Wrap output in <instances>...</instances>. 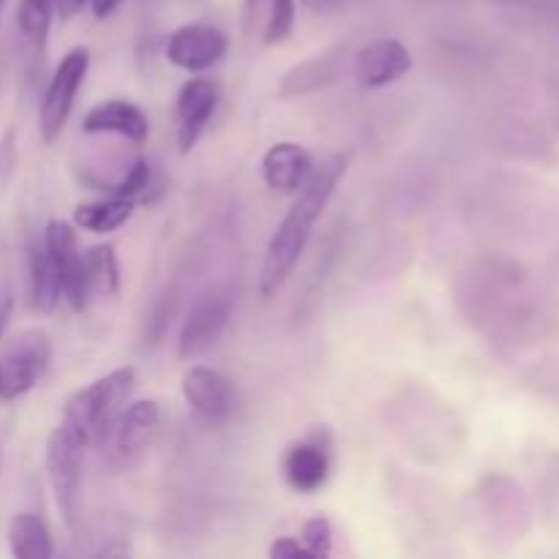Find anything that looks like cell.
Instances as JSON below:
<instances>
[{"label":"cell","instance_id":"24","mask_svg":"<svg viewBox=\"0 0 559 559\" xmlns=\"http://www.w3.org/2000/svg\"><path fill=\"white\" fill-rule=\"evenodd\" d=\"M300 544L311 551V557L322 559L331 557L333 551V524L325 516H314L304 524L300 533Z\"/></svg>","mask_w":559,"mask_h":559},{"label":"cell","instance_id":"10","mask_svg":"<svg viewBox=\"0 0 559 559\" xmlns=\"http://www.w3.org/2000/svg\"><path fill=\"white\" fill-rule=\"evenodd\" d=\"M180 391H183L186 404L200 418H205L207 424H224L227 418H233L235 407H238L235 382L224 377L222 371L211 369V366L186 369L183 380H180Z\"/></svg>","mask_w":559,"mask_h":559},{"label":"cell","instance_id":"30","mask_svg":"<svg viewBox=\"0 0 559 559\" xmlns=\"http://www.w3.org/2000/svg\"><path fill=\"white\" fill-rule=\"evenodd\" d=\"M9 311H11V300L5 298V304L0 306V333H3V328H5V322H9Z\"/></svg>","mask_w":559,"mask_h":559},{"label":"cell","instance_id":"2","mask_svg":"<svg viewBox=\"0 0 559 559\" xmlns=\"http://www.w3.org/2000/svg\"><path fill=\"white\" fill-rule=\"evenodd\" d=\"M136 385V371L131 366L115 369L109 374L98 377L91 385L71 393L63 404V418L60 424L74 431L87 448L102 445L107 431L112 429L115 418L123 413L131 391Z\"/></svg>","mask_w":559,"mask_h":559},{"label":"cell","instance_id":"13","mask_svg":"<svg viewBox=\"0 0 559 559\" xmlns=\"http://www.w3.org/2000/svg\"><path fill=\"white\" fill-rule=\"evenodd\" d=\"M347 44H336V47H328L325 52L311 55L309 60L293 66V69L278 80V98H282V102H289V98L309 96V93L322 91V87L336 85L344 76V71H347Z\"/></svg>","mask_w":559,"mask_h":559},{"label":"cell","instance_id":"23","mask_svg":"<svg viewBox=\"0 0 559 559\" xmlns=\"http://www.w3.org/2000/svg\"><path fill=\"white\" fill-rule=\"evenodd\" d=\"M153 186V167L147 158H136L123 175H120L118 183L109 186L112 197H123V200H134L136 197L147 194V189Z\"/></svg>","mask_w":559,"mask_h":559},{"label":"cell","instance_id":"17","mask_svg":"<svg viewBox=\"0 0 559 559\" xmlns=\"http://www.w3.org/2000/svg\"><path fill=\"white\" fill-rule=\"evenodd\" d=\"M295 11V0H246L243 27L249 36L273 47L293 36Z\"/></svg>","mask_w":559,"mask_h":559},{"label":"cell","instance_id":"22","mask_svg":"<svg viewBox=\"0 0 559 559\" xmlns=\"http://www.w3.org/2000/svg\"><path fill=\"white\" fill-rule=\"evenodd\" d=\"M85 265H87V278H91L93 295H109L118 293L120 287V267H118V254H115L112 243H98L91 246L85 251Z\"/></svg>","mask_w":559,"mask_h":559},{"label":"cell","instance_id":"3","mask_svg":"<svg viewBox=\"0 0 559 559\" xmlns=\"http://www.w3.org/2000/svg\"><path fill=\"white\" fill-rule=\"evenodd\" d=\"M87 445L63 424L47 440V478L66 527L74 533L82 513V475Z\"/></svg>","mask_w":559,"mask_h":559},{"label":"cell","instance_id":"1","mask_svg":"<svg viewBox=\"0 0 559 559\" xmlns=\"http://www.w3.org/2000/svg\"><path fill=\"white\" fill-rule=\"evenodd\" d=\"M347 167L349 153H333L320 167H314L311 178L295 191L293 207H289L287 216L282 218V224L273 233L260 267V295L265 300H271L287 284L289 273L298 265L317 222L325 213V207L331 205L338 183L347 175Z\"/></svg>","mask_w":559,"mask_h":559},{"label":"cell","instance_id":"29","mask_svg":"<svg viewBox=\"0 0 559 559\" xmlns=\"http://www.w3.org/2000/svg\"><path fill=\"white\" fill-rule=\"evenodd\" d=\"M120 3H123V0H91L93 16H96V20H107V16H112L115 11L120 9Z\"/></svg>","mask_w":559,"mask_h":559},{"label":"cell","instance_id":"9","mask_svg":"<svg viewBox=\"0 0 559 559\" xmlns=\"http://www.w3.org/2000/svg\"><path fill=\"white\" fill-rule=\"evenodd\" d=\"M333 469V437L328 429H314L293 442L282 456V475L298 495H314L328 484Z\"/></svg>","mask_w":559,"mask_h":559},{"label":"cell","instance_id":"27","mask_svg":"<svg viewBox=\"0 0 559 559\" xmlns=\"http://www.w3.org/2000/svg\"><path fill=\"white\" fill-rule=\"evenodd\" d=\"M300 3H304V9H309L311 14L325 16V14H333V11H338L342 5H347L349 0H300Z\"/></svg>","mask_w":559,"mask_h":559},{"label":"cell","instance_id":"8","mask_svg":"<svg viewBox=\"0 0 559 559\" xmlns=\"http://www.w3.org/2000/svg\"><path fill=\"white\" fill-rule=\"evenodd\" d=\"M44 246H47L49 257L58 265L60 273V289H63V300L74 311H85L93 298L91 278H87L85 254L80 251V240H76L74 224L52 218L44 229Z\"/></svg>","mask_w":559,"mask_h":559},{"label":"cell","instance_id":"6","mask_svg":"<svg viewBox=\"0 0 559 559\" xmlns=\"http://www.w3.org/2000/svg\"><path fill=\"white\" fill-rule=\"evenodd\" d=\"M87 71H91V49L74 47L60 58L58 69L49 76L41 107H38V129H41V140L47 145H52L69 123L76 93H80Z\"/></svg>","mask_w":559,"mask_h":559},{"label":"cell","instance_id":"16","mask_svg":"<svg viewBox=\"0 0 559 559\" xmlns=\"http://www.w3.org/2000/svg\"><path fill=\"white\" fill-rule=\"evenodd\" d=\"M314 173L309 151L298 142H276L262 156V178L276 194H295Z\"/></svg>","mask_w":559,"mask_h":559},{"label":"cell","instance_id":"20","mask_svg":"<svg viewBox=\"0 0 559 559\" xmlns=\"http://www.w3.org/2000/svg\"><path fill=\"white\" fill-rule=\"evenodd\" d=\"M134 213V200H123V197H109V200L82 202L74 207V227L87 229V233H115L123 227Z\"/></svg>","mask_w":559,"mask_h":559},{"label":"cell","instance_id":"4","mask_svg":"<svg viewBox=\"0 0 559 559\" xmlns=\"http://www.w3.org/2000/svg\"><path fill=\"white\" fill-rule=\"evenodd\" d=\"M52 338L41 328L14 333L0 349V399H20L47 377Z\"/></svg>","mask_w":559,"mask_h":559},{"label":"cell","instance_id":"26","mask_svg":"<svg viewBox=\"0 0 559 559\" xmlns=\"http://www.w3.org/2000/svg\"><path fill=\"white\" fill-rule=\"evenodd\" d=\"M16 164V147H14V131H5V136L0 140V175L9 178V173Z\"/></svg>","mask_w":559,"mask_h":559},{"label":"cell","instance_id":"33","mask_svg":"<svg viewBox=\"0 0 559 559\" xmlns=\"http://www.w3.org/2000/svg\"><path fill=\"white\" fill-rule=\"evenodd\" d=\"M0 467H3V462H0Z\"/></svg>","mask_w":559,"mask_h":559},{"label":"cell","instance_id":"5","mask_svg":"<svg viewBox=\"0 0 559 559\" xmlns=\"http://www.w3.org/2000/svg\"><path fill=\"white\" fill-rule=\"evenodd\" d=\"M162 424V407L153 399L129 404L115 418L112 429L107 431L102 445H107V464L115 473H129L147 456Z\"/></svg>","mask_w":559,"mask_h":559},{"label":"cell","instance_id":"19","mask_svg":"<svg viewBox=\"0 0 559 559\" xmlns=\"http://www.w3.org/2000/svg\"><path fill=\"white\" fill-rule=\"evenodd\" d=\"M9 546L16 559H52L55 544L52 533L44 524V519L33 513H20L9 524Z\"/></svg>","mask_w":559,"mask_h":559},{"label":"cell","instance_id":"31","mask_svg":"<svg viewBox=\"0 0 559 559\" xmlns=\"http://www.w3.org/2000/svg\"><path fill=\"white\" fill-rule=\"evenodd\" d=\"M5 304V298H3V295H0V306H3Z\"/></svg>","mask_w":559,"mask_h":559},{"label":"cell","instance_id":"12","mask_svg":"<svg viewBox=\"0 0 559 559\" xmlns=\"http://www.w3.org/2000/svg\"><path fill=\"white\" fill-rule=\"evenodd\" d=\"M218 82L211 76H194L186 82L175 98V112H178V147L180 153H189L202 136V131L211 123L213 112L218 107Z\"/></svg>","mask_w":559,"mask_h":559},{"label":"cell","instance_id":"21","mask_svg":"<svg viewBox=\"0 0 559 559\" xmlns=\"http://www.w3.org/2000/svg\"><path fill=\"white\" fill-rule=\"evenodd\" d=\"M52 16V0H20L16 3V31L36 55H41L44 47H47Z\"/></svg>","mask_w":559,"mask_h":559},{"label":"cell","instance_id":"18","mask_svg":"<svg viewBox=\"0 0 559 559\" xmlns=\"http://www.w3.org/2000/svg\"><path fill=\"white\" fill-rule=\"evenodd\" d=\"M27 265H31V298L33 309L49 311L58 309V304L63 300V289H60V273L58 265L49 257L47 246L33 243L31 251H27Z\"/></svg>","mask_w":559,"mask_h":559},{"label":"cell","instance_id":"15","mask_svg":"<svg viewBox=\"0 0 559 559\" xmlns=\"http://www.w3.org/2000/svg\"><path fill=\"white\" fill-rule=\"evenodd\" d=\"M82 131L85 134H118L131 145H142L151 136V120L134 102L109 98V102L87 109V115L82 118Z\"/></svg>","mask_w":559,"mask_h":559},{"label":"cell","instance_id":"28","mask_svg":"<svg viewBox=\"0 0 559 559\" xmlns=\"http://www.w3.org/2000/svg\"><path fill=\"white\" fill-rule=\"evenodd\" d=\"M85 3L87 0H52V5H55V14L60 16V20H74L76 14H80L82 9H85Z\"/></svg>","mask_w":559,"mask_h":559},{"label":"cell","instance_id":"25","mask_svg":"<svg viewBox=\"0 0 559 559\" xmlns=\"http://www.w3.org/2000/svg\"><path fill=\"white\" fill-rule=\"evenodd\" d=\"M273 559H314L311 551L300 544L298 538H278L273 540L271 551H267Z\"/></svg>","mask_w":559,"mask_h":559},{"label":"cell","instance_id":"32","mask_svg":"<svg viewBox=\"0 0 559 559\" xmlns=\"http://www.w3.org/2000/svg\"><path fill=\"white\" fill-rule=\"evenodd\" d=\"M3 5H5V0H0V11H3Z\"/></svg>","mask_w":559,"mask_h":559},{"label":"cell","instance_id":"11","mask_svg":"<svg viewBox=\"0 0 559 559\" xmlns=\"http://www.w3.org/2000/svg\"><path fill=\"white\" fill-rule=\"evenodd\" d=\"M164 52L173 66L189 74H200V71L213 69L227 55V36L205 22H191L169 33Z\"/></svg>","mask_w":559,"mask_h":559},{"label":"cell","instance_id":"14","mask_svg":"<svg viewBox=\"0 0 559 559\" xmlns=\"http://www.w3.org/2000/svg\"><path fill=\"white\" fill-rule=\"evenodd\" d=\"M413 69V52L399 38H374L353 58V74L360 87H385Z\"/></svg>","mask_w":559,"mask_h":559},{"label":"cell","instance_id":"7","mask_svg":"<svg viewBox=\"0 0 559 559\" xmlns=\"http://www.w3.org/2000/svg\"><path fill=\"white\" fill-rule=\"evenodd\" d=\"M235 311V293L224 284L207 287L186 314L178 336V358L197 360L222 338Z\"/></svg>","mask_w":559,"mask_h":559}]
</instances>
